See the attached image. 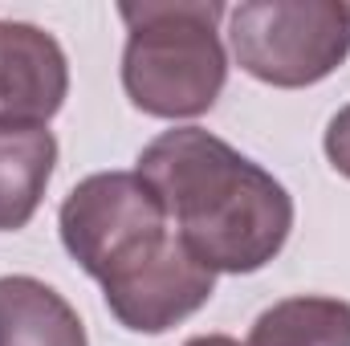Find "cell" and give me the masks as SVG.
<instances>
[{"mask_svg":"<svg viewBox=\"0 0 350 346\" xmlns=\"http://www.w3.org/2000/svg\"><path fill=\"white\" fill-rule=\"evenodd\" d=\"M175 237L212 273H257L293 232V196L273 172L204 127H175L139 151Z\"/></svg>","mask_w":350,"mask_h":346,"instance_id":"obj_1","label":"cell"},{"mask_svg":"<svg viewBox=\"0 0 350 346\" xmlns=\"http://www.w3.org/2000/svg\"><path fill=\"white\" fill-rule=\"evenodd\" d=\"M220 0H143L118 4L126 25L122 90L151 118H200L228 82L220 41Z\"/></svg>","mask_w":350,"mask_h":346,"instance_id":"obj_2","label":"cell"},{"mask_svg":"<svg viewBox=\"0 0 350 346\" xmlns=\"http://www.w3.org/2000/svg\"><path fill=\"white\" fill-rule=\"evenodd\" d=\"M237 66L277 90L318 86L350 57V4L245 0L228 12Z\"/></svg>","mask_w":350,"mask_h":346,"instance_id":"obj_3","label":"cell"},{"mask_svg":"<svg viewBox=\"0 0 350 346\" xmlns=\"http://www.w3.org/2000/svg\"><path fill=\"white\" fill-rule=\"evenodd\" d=\"M66 253L98 285L135 269L172 241V220L139 172H94L57 212Z\"/></svg>","mask_w":350,"mask_h":346,"instance_id":"obj_4","label":"cell"},{"mask_svg":"<svg viewBox=\"0 0 350 346\" xmlns=\"http://www.w3.org/2000/svg\"><path fill=\"white\" fill-rule=\"evenodd\" d=\"M212 293H216V273L175 232L159 253L102 285L106 310L131 334H167L183 318L204 310Z\"/></svg>","mask_w":350,"mask_h":346,"instance_id":"obj_5","label":"cell"},{"mask_svg":"<svg viewBox=\"0 0 350 346\" xmlns=\"http://www.w3.org/2000/svg\"><path fill=\"white\" fill-rule=\"evenodd\" d=\"M70 62L53 33L0 21V127H49L66 106Z\"/></svg>","mask_w":350,"mask_h":346,"instance_id":"obj_6","label":"cell"},{"mask_svg":"<svg viewBox=\"0 0 350 346\" xmlns=\"http://www.w3.org/2000/svg\"><path fill=\"white\" fill-rule=\"evenodd\" d=\"M0 346H90L78 310L29 273L0 277Z\"/></svg>","mask_w":350,"mask_h":346,"instance_id":"obj_7","label":"cell"},{"mask_svg":"<svg viewBox=\"0 0 350 346\" xmlns=\"http://www.w3.org/2000/svg\"><path fill=\"white\" fill-rule=\"evenodd\" d=\"M57 168V139L49 127H0V232L25 228Z\"/></svg>","mask_w":350,"mask_h":346,"instance_id":"obj_8","label":"cell"},{"mask_svg":"<svg viewBox=\"0 0 350 346\" xmlns=\"http://www.w3.org/2000/svg\"><path fill=\"white\" fill-rule=\"evenodd\" d=\"M245 346H350V302L318 293L273 302Z\"/></svg>","mask_w":350,"mask_h":346,"instance_id":"obj_9","label":"cell"},{"mask_svg":"<svg viewBox=\"0 0 350 346\" xmlns=\"http://www.w3.org/2000/svg\"><path fill=\"white\" fill-rule=\"evenodd\" d=\"M322 147H326V159H330V168L350 179V102L338 110V114H334V118H330Z\"/></svg>","mask_w":350,"mask_h":346,"instance_id":"obj_10","label":"cell"},{"mask_svg":"<svg viewBox=\"0 0 350 346\" xmlns=\"http://www.w3.org/2000/svg\"><path fill=\"white\" fill-rule=\"evenodd\" d=\"M183 346H241V343L228 338V334H196V338H187Z\"/></svg>","mask_w":350,"mask_h":346,"instance_id":"obj_11","label":"cell"}]
</instances>
